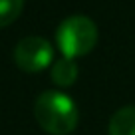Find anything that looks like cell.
I'll list each match as a JSON object with an SVG mask.
<instances>
[{
  "label": "cell",
  "mask_w": 135,
  "mask_h": 135,
  "mask_svg": "<svg viewBox=\"0 0 135 135\" xmlns=\"http://www.w3.org/2000/svg\"><path fill=\"white\" fill-rule=\"evenodd\" d=\"M97 44V26L91 18L76 14L70 16L56 30V46L64 54V58H80L93 50Z\"/></svg>",
  "instance_id": "obj_2"
},
{
  "label": "cell",
  "mask_w": 135,
  "mask_h": 135,
  "mask_svg": "<svg viewBox=\"0 0 135 135\" xmlns=\"http://www.w3.org/2000/svg\"><path fill=\"white\" fill-rule=\"evenodd\" d=\"M36 121L50 135H68L78 125V105L68 93L60 89L42 91L34 103Z\"/></svg>",
  "instance_id": "obj_1"
},
{
  "label": "cell",
  "mask_w": 135,
  "mask_h": 135,
  "mask_svg": "<svg viewBox=\"0 0 135 135\" xmlns=\"http://www.w3.org/2000/svg\"><path fill=\"white\" fill-rule=\"evenodd\" d=\"M78 80V64L70 58H62L52 66V81L60 88H70Z\"/></svg>",
  "instance_id": "obj_5"
},
{
  "label": "cell",
  "mask_w": 135,
  "mask_h": 135,
  "mask_svg": "<svg viewBox=\"0 0 135 135\" xmlns=\"http://www.w3.org/2000/svg\"><path fill=\"white\" fill-rule=\"evenodd\" d=\"M54 58V48L42 36H28L20 40L14 50V62L20 70L28 74L42 72L52 64Z\"/></svg>",
  "instance_id": "obj_3"
},
{
  "label": "cell",
  "mask_w": 135,
  "mask_h": 135,
  "mask_svg": "<svg viewBox=\"0 0 135 135\" xmlns=\"http://www.w3.org/2000/svg\"><path fill=\"white\" fill-rule=\"evenodd\" d=\"M109 135H135V105L117 109L109 119Z\"/></svg>",
  "instance_id": "obj_4"
},
{
  "label": "cell",
  "mask_w": 135,
  "mask_h": 135,
  "mask_svg": "<svg viewBox=\"0 0 135 135\" xmlns=\"http://www.w3.org/2000/svg\"><path fill=\"white\" fill-rule=\"evenodd\" d=\"M24 8V0H0V28L18 20Z\"/></svg>",
  "instance_id": "obj_6"
}]
</instances>
